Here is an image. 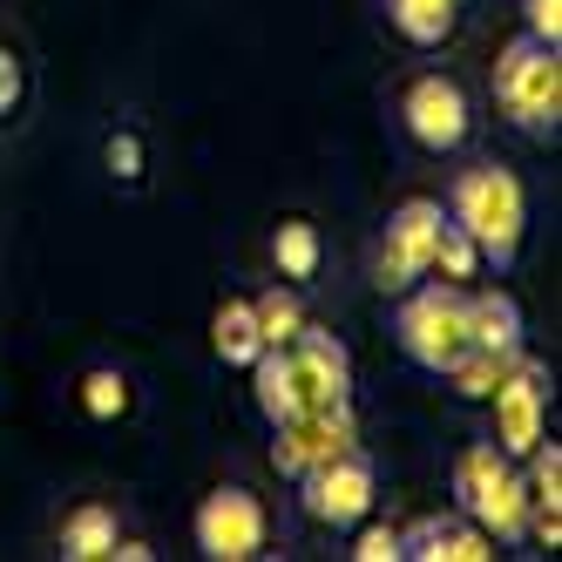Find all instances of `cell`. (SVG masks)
Listing matches in <instances>:
<instances>
[{"instance_id": "1", "label": "cell", "mask_w": 562, "mask_h": 562, "mask_svg": "<svg viewBox=\"0 0 562 562\" xmlns=\"http://www.w3.org/2000/svg\"><path fill=\"white\" fill-rule=\"evenodd\" d=\"M448 217L474 237L481 265L515 271L521 258V231H529V196H521V177L502 164H474L448 183Z\"/></svg>"}, {"instance_id": "2", "label": "cell", "mask_w": 562, "mask_h": 562, "mask_svg": "<svg viewBox=\"0 0 562 562\" xmlns=\"http://www.w3.org/2000/svg\"><path fill=\"white\" fill-rule=\"evenodd\" d=\"M393 339L400 352L414 359L420 373H448L454 352L468 346V285H448V278H420V285H407V299H400L393 312Z\"/></svg>"}, {"instance_id": "3", "label": "cell", "mask_w": 562, "mask_h": 562, "mask_svg": "<svg viewBox=\"0 0 562 562\" xmlns=\"http://www.w3.org/2000/svg\"><path fill=\"white\" fill-rule=\"evenodd\" d=\"M495 102L515 130L529 136H555V115H562V48L536 42V34H515L495 61Z\"/></svg>"}, {"instance_id": "4", "label": "cell", "mask_w": 562, "mask_h": 562, "mask_svg": "<svg viewBox=\"0 0 562 562\" xmlns=\"http://www.w3.org/2000/svg\"><path fill=\"white\" fill-rule=\"evenodd\" d=\"M373 495H380V474H373V454L367 448H346L326 454L318 468L299 474V502L312 521H326V529H359V521L373 515Z\"/></svg>"}, {"instance_id": "5", "label": "cell", "mask_w": 562, "mask_h": 562, "mask_svg": "<svg viewBox=\"0 0 562 562\" xmlns=\"http://www.w3.org/2000/svg\"><path fill=\"white\" fill-rule=\"evenodd\" d=\"M400 130H407L427 156H454L468 136H474V109H468V89L454 82V75H414L407 95H400Z\"/></svg>"}, {"instance_id": "6", "label": "cell", "mask_w": 562, "mask_h": 562, "mask_svg": "<svg viewBox=\"0 0 562 562\" xmlns=\"http://www.w3.org/2000/svg\"><path fill=\"white\" fill-rule=\"evenodd\" d=\"M488 400H495V448L508 461H521L549 434V367H542V359H529V352H515Z\"/></svg>"}, {"instance_id": "7", "label": "cell", "mask_w": 562, "mask_h": 562, "mask_svg": "<svg viewBox=\"0 0 562 562\" xmlns=\"http://www.w3.org/2000/svg\"><path fill=\"white\" fill-rule=\"evenodd\" d=\"M440 224H448V204L434 196H407L393 217H386V245H380V292H407L434 271V245H440Z\"/></svg>"}, {"instance_id": "8", "label": "cell", "mask_w": 562, "mask_h": 562, "mask_svg": "<svg viewBox=\"0 0 562 562\" xmlns=\"http://www.w3.org/2000/svg\"><path fill=\"white\" fill-rule=\"evenodd\" d=\"M265 502L251 488H211L204 508H196V549L211 562H251L265 555Z\"/></svg>"}, {"instance_id": "9", "label": "cell", "mask_w": 562, "mask_h": 562, "mask_svg": "<svg viewBox=\"0 0 562 562\" xmlns=\"http://www.w3.org/2000/svg\"><path fill=\"white\" fill-rule=\"evenodd\" d=\"M352 440V400H339V407H312V414H292L271 427V468L299 481L305 468H318L326 454H339Z\"/></svg>"}, {"instance_id": "10", "label": "cell", "mask_w": 562, "mask_h": 562, "mask_svg": "<svg viewBox=\"0 0 562 562\" xmlns=\"http://www.w3.org/2000/svg\"><path fill=\"white\" fill-rule=\"evenodd\" d=\"M400 555H414V562H488L495 542L454 508V515H420L414 529H400Z\"/></svg>"}, {"instance_id": "11", "label": "cell", "mask_w": 562, "mask_h": 562, "mask_svg": "<svg viewBox=\"0 0 562 562\" xmlns=\"http://www.w3.org/2000/svg\"><path fill=\"white\" fill-rule=\"evenodd\" d=\"M521 461H529V481H521V488H529V529H536L542 549H555L562 542V448L542 434Z\"/></svg>"}, {"instance_id": "12", "label": "cell", "mask_w": 562, "mask_h": 562, "mask_svg": "<svg viewBox=\"0 0 562 562\" xmlns=\"http://www.w3.org/2000/svg\"><path fill=\"white\" fill-rule=\"evenodd\" d=\"M468 346L502 352V359L521 352V305H515V292H502V285L468 292Z\"/></svg>"}, {"instance_id": "13", "label": "cell", "mask_w": 562, "mask_h": 562, "mask_svg": "<svg viewBox=\"0 0 562 562\" xmlns=\"http://www.w3.org/2000/svg\"><path fill=\"white\" fill-rule=\"evenodd\" d=\"M271 265L285 285H305V278H318V265H326V237H318V224L305 217H285L271 231Z\"/></svg>"}, {"instance_id": "14", "label": "cell", "mask_w": 562, "mask_h": 562, "mask_svg": "<svg viewBox=\"0 0 562 562\" xmlns=\"http://www.w3.org/2000/svg\"><path fill=\"white\" fill-rule=\"evenodd\" d=\"M211 352L224 359V367H237V373L265 352V333H258V318H251V299H224L217 305V318H211Z\"/></svg>"}, {"instance_id": "15", "label": "cell", "mask_w": 562, "mask_h": 562, "mask_svg": "<svg viewBox=\"0 0 562 562\" xmlns=\"http://www.w3.org/2000/svg\"><path fill=\"white\" fill-rule=\"evenodd\" d=\"M115 508H102V502H82L68 521H61V555L68 562H102V555H115Z\"/></svg>"}, {"instance_id": "16", "label": "cell", "mask_w": 562, "mask_h": 562, "mask_svg": "<svg viewBox=\"0 0 562 562\" xmlns=\"http://www.w3.org/2000/svg\"><path fill=\"white\" fill-rule=\"evenodd\" d=\"M386 21L407 34L414 48H440L461 21V0H386Z\"/></svg>"}, {"instance_id": "17", "label": "cell", "mask_w": 562, "mask_h": 562, "mask_svg": "<svg viewBox=\"0 0 562 562\" xmlns=\"http://www.w3.org/2000/svg\"><path fill=\"white\" fill-rule=\"evenodd\" d=\"M251 318H258V333L265 346H292L299 326H305V305H299V285H271L265 299H251Z\"/></svg>"}, {"instance_id": "18", "label": "cell", "mask_w": 562, "mask_h": 562, "mask_svg": "<svg viewBox=\"0 0 562 562\" xmlns=\"http://www.w3.org/2000/svg\"><path fill=\"white\" fill-rule=\"evenodd\" d=\"M502 367H508L502 352H481V346H461V352H454V367L440 373V380H448V386H454L461 400H488V393H495V380H502Z\"/></svg>"}, {"instance_id": "19", "label": "cell", "mask_w": 562, "mask_h": 562, "mask_svg": "<svg viewBox=\"0 0 562 562\" xmlns=\"http://www.w3.org/2000/svg\"><path fill=\"white\" fill-rule=\"evenodd\" d=\"M82 414L102 420V427L130 414V380H123V367H89L82 373Z\"/></svg>"}, {"instance_id": "20", "label": "cell", "mask_w": 562, "mask_h": 562, "mask_svg": "<svg viewBox=\"0 0 562 562\" xmlns=\"http://www.w3.org/2000/svg\"><path fill=\"white\" fill-rule=\"evenodd\" d=\"M434 271L440 278H448V285H468V278L481 271V251H474V237L448 217V224H440V245H434Z\"/></svg>"}, {"instance_id": "21", "label": "cell", "mask_w": 562, "mask_h": 562, "mask_svg": "<svg viewBox=\"0 0 562 562\" xmlns=\"http://www.w3.org/2000/svg\"><path fill=\"white\" fill-rule=\"evenodd\" d=\"M102 156H109V177L115 183H143V136L136 130H115Z\"/></svg>"}, {"instance_id": "22", "label": "cell", "mask_w": 562, "mask_h": 562, "mask_svg": "<svg viewBox=\"0 0 562 562\" xmlns=\"http://www.w3.org/2000/svg\"><path fill=\"white\" fill-rule=\"evenodd\" d=\"M521 34L562 48V0H521Z\"/></svg>"}, {"instance_id": "23", "label": "cell", "mask_w": 562, "mask_h": 562, "mask_svg": "<svg viewBox=\"0 0 562 562\" xmlns=\"http://www.w3.org/2000/svg\"><path fill=\"white\" fill-rule=\"evenodd\" d=\"M346 555L352 562H400V529H359V542Z\"/></svg>"}, {"instance_id": "24", "label": "cell", "mask_w": 562, "mask_h": 562, "mask_svg": "<svg viewBox=\"0 0 562 562\" xmlns=\"http://www.w3.org/2000/svg\"><path fill=\"white\" fill-rule=\"evenodd\" d=\"M14 102H21V68H14L8 48H0V115H14Z\"/></svg>"}, {"instance_id": "25", "label": "cell", "mask_w": 562, "mask_h": 562, "mask_svg": "<svg viewBox=\"0 0 562 562\" xmlns=\"http://www.w3.org/2000/svg\"><path fill=\"white\" fill-rule=\"evenodd\" d=\"M115 555H123V562H149L156 549H149V542H123V536H115Z\"/></svg>"}]
</instances>
